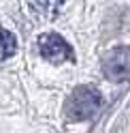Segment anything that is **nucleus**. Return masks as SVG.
Segmentation results:
<instances>
[{"label": "nucleus", "mask_w": 130, "mask_h": 133, "mask_svg": "<svg viewBox=\"0 0 130 133\" xmlns=\"http://www.w3.org/2000/svg\"><path fill=\"white\" fill-rule=\"evenodd\" d=\"M102 105V97L98 92V88L94 86H77L72 92L68 95L66 103H64V114L66 118L72 122H81L87 120L100 110Z\"/></svg>", "instance_id": "obj_1"}, {"label": "nucleus", "mask_w": 130, "mask_h": 133, "mask_svg": "<svg viewBox=\"0 0 130 133\" xmlns=\"http://www.w3.org/2000/svg\"><path fill=\"white\" fill-rule=\"evenodd\" d=\"M38 52L51 64H60V62H75V52L72 47L66 43V39L55 35V32H45L38 37Z\"/></svg>", "instance_id": "obj_2"}, {"label": "nucleus", "mask_w": 130, "mask_h": 133, "mask_svg": "<svg viewBox=\"0 0 130 133\" xmlns=\"http://www.w3.org/2000/svg\"><path fill=\"white\" fill-rule=\"evenodd\" d=\"M104 77L119 84L130 75V49L126 47H113L102 60Z\"/></svg>", "instance_id": "obj_3"}, {"label": "nucleus", "mask_w": 130, "mask_h": 133, "mask_svg": "<svg viewBox=\"0 0 130 133\" xmlns=\"http://www.w3.org/2000/svg\"><path fill=\"white\" fill-rule=\"evenodd\" d=\"M68 0H30V9L38 19H55L64 11Z\"/></svg>", "instance_id": "obj_4"}, {"label": "nucleus", "mask_w": 130, "mask_h": 133, "mask_svg": "<svg viewBox=\"0 0 130 133\" xmlns=\"http://www.w3.org/2000/svg\"><path fill=\"white\" fill-rule=\"evenodd\" d=\"M15 52H17V41H15V37L9 30H4L0 26V60L11 58Z\"/></svg>", "instance_id": "obj_5"}]
</instances>
